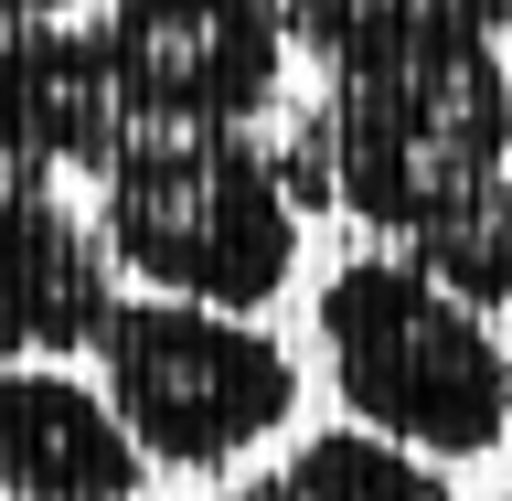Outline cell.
I'll return each mask as SVG.
<instances>
[{
    "mask_svg": "<svg viewBox=\"0 0 512 501\" xmlns=\"http://www.w3.org/2000/svg\"><path fill=\"white\" fill-rule=\"evenodd\" d=\"M320 363L352 427L416 459H491L512 438V342L416 256H352L320 288Z\"/></svg>",
    "mask_w": 512,
    "mask_h": 501,
    "instance_id": "3957f363",
    "label": "cell"
},
{
    "mask_svg": "<svg viewBox=\"0 0 512 501\" xmlns=\"http://www.w3.org/2000/svg\"><path fill=\"white\" fill-rule=\"evenodd\" d=\"M128 128H267L288 118L278 0H107L86 22Z\"/></svg>",
    "mask_w": 512,
    "mask_h": 501,
    "instance_id": "5b68a950",
    "label": "cell"
},
{
    "mask_svg": "<svg viewBox=\"0 0 512 501\" xmlns=\"http://www.w3.org/2000/svg\"><path fill=\"white\" fill-rule=\"evenodd\" d=\"M128 139L118 96H107V64L75 22H0V150L32 160V171H86Z\"/></svg>",
    "mask_w": 512,
    "mask_h": 501,
    "instance_id": "ba28073f",
    "label": "cell"
},
{
    "mask_svg": "<svg viewBox=\"0 0 512 501\" xmlns=\"http://www.w3.org/2000/svg\"><path fill=\"white\" fill-rule=\"evenodd\" d=\"M107 310H118V267L96 246V224L64 203L54 171L0 150V363L86 352Z\"/></svg>",
    "mask_w": 512,
    "mask_h": 501,
    "instance_id": "8992f818",
    "label": "cell"
},
{
    "mask_svg": "<svg viewBox=\"0 0 512 501\" xmlns=\"http://www.w3.org/2000/svg\"><path fill=\"white\" fill-rule=\"evenodd\" d=\"M310 118L331 160V203L395 235V256H416L438 224H459L512 182V64L491 32H448L374 75H331Z\"/></svg>",
    "mask_w": 512,
    "mask_h": 501,
    "instance_id": "6da1fadb",
    "label": "cell"
},
{
    "mask_svg": "<svg viewBox=\"0 0 512 501\" xmlns=\"http://www.w3.org/2000/svg\"><path fill=\"white\" fill-rule=\"evenodd\" d=\"M75 0H0V22H64Z\"/></svg>",
    "mask_w": 512,
    "mask_h": 501,
    "instance_id": "8fae6325",
    "label": "cell"
},
{
    "mask_svg": "<svg viewBox=\"0 0 512 501\" xmlns=\"http://www.w3.org/2000/svg\"><path fill=\"white\" fill-rule=\"evenodd\" d=\"M150 459L107 395L54 363H0V501H139Z\"/></svg>",
    "mask_w": 512,
    "mask_h": 501,
    "instance_id": "52a82bcc",
    "label": "cell"
},
{
    "mask_svg": "<svg viewBox=\"0 0 512 501\" xmlns=\"http://www.w3.org/2000/svg\"><path fill=\"white\" fill-rule=\"evenodd\" d=\"M96 363H107V416L150 470L224 480L235 459L278 448L299 427V363L278 331L235 310H192V299H118L96 320Z\"/></svg>",
    "mask_w": 512,
    "mask_h": 501,
    "instance_id": "277c9868",
    "label": "cell"
},
{
    "mask_svg": "<svg viewBox=\"0 0 512 501\" xmlns=\"http://www.w3.org/2000/svg\"><path fill=\"white\" fill-rule=\"evenodd\" d=\"M96 246L150 299L256 320L299 278V203L246 128H128L96 160Z\"/></svg>",
    "mask_w": 512,
    "mask_h": 501,
    "instance_id": "7a4b0ae2",
    "label": "cell"
},
{
    "mask_svg": "<svg viewBox=\"0 0 512 501\" xmlns=\"http://www.w3.org/2000/svg\"><path fill=\"white\" fill-rule=\"evenodd\" d=\"M224 501H459L448 491L438 459H416V448H384L363 427H320V438L278 448V470L235 480Z\"/></svg>",
    "mask_w": 512,
    "mask_h": 501,
    "instance_id": "30bf717a",
    "label": "cell"
},
{
    "mask_svg": "<svg viewBox=\"0 0 512 501\" xmlns=\"http://www.w3.org/2000/svg\"><path fill=\"white\" fill-rule=\"evenodd\" d=\"M278 22L288 54H310L320 75H374L448 32H502V0H278Z\"/></svg>",
    "mask_w": 512,
    "mask_h": 501,
    "instance_id": "9c48e42d",
    "label": "cell"
}]
</instances>
